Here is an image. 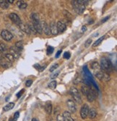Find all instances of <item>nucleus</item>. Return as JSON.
Masks as SVG:
<instances>
[{
  "label": "nucleus",
  "mask_w": 117,
  "mask_h": 121,
  "mask_svg": "<svg viewBox=\"0 0 117 121\" xmlns=\"http://www.w3.org/2000/svg\"><path fill=\"white\" fill-rule=\"evenodd\" d=\"M86 30H87V27H86L85 26H83L82 27L81 31H82V33H84V32H85V31H86Z\"/></svg>",
  "instance_id": "obj_42"
},
{
  "label": "nucleus",
  "mask_w": 117,
  "mask_h": 121,
  "mask_svg": "<svg viewBox=\"0 0 117 121\" xmlns=\"http://www.w3.org/2000/svg\"><path fill=\"white\" fill-rule=\"evenodd\" d=\"M31 20H33V23H40V17L37 13H32L30 15Z\"/></svg>",
  "instance_id": "obj_20"
},
{
  "label": "nucleus",
  "mask_w": 117,
  "mask_h": 121,
  "mask_svg": "<svg viewBox=\"0 0 117 121\" xmlns=\"http://www.w3.org/2000/svg\"><path fill=\"white\" fill-rule=\"evenodd\" d=\"M24 91H25V90H24V89H23L22 91H19V92L17 94V96L18 98H19V97H20V96H21V95H22V94H23V93L24 92Z\"/></svg>",
  "instance_id": "obj_39"
},
{
  "label": "nucleus",
  "mask_w": 117,
  "mask_h": 121,
  "mask_svg": "<svg viewBox=\"0 0 117 121\" xmlns=\"http://www.w3.org/2000/svg\"><path fill=\"white\" fill-rule=\"evenodd\" d=\"M92 43V39H88V40H86V41L85 42V47H89V46L90 45V43Z\"/></svg>",
  "instance_id": "obj_33"
},
{
  "label": "nucleus",
  "mask_w": 117,
  "mask_h": 121,
  "mask_svg": "<svg viewBox=\"0 0 117 121\" xmlns=\"http://www.w3.org/2000/svg\"><path fill=\"white\" fill-rule=\"evenodd\" d=\"M56 121H64L62 115H59L56 117Z\"/></svg>",
  "instance_id": "obj_38"
},
{
  "label": "nucleus",
  "mask_w": 117,
  "mask_h": 121,
  "mask_svg": "<svg viewBox=\"0 0 117 121\" xmlns=\"http://www.w3.org/2000/svg\"><path fill=\"white\" fill-rule=\"evenodd\" d=\"M17 6L19 7L20 9H25L28 7L27 3H25L24 1H17Z\"/></svg>",
  "instance_id": "obj_25"
},
{
  "label": "nucleus",
  "mask_w": 117,
  "mask_h": 121,
  "mask_svg": "<svg viewBox=\"0 0 117 121\" xmlns=\"http://www.w3.org/2000/svg\"><path fill=\"white\" fill-rule=\"evenodd\" d=\"M15 47L19 52L22 51V50L23 49V47H23V41H17V42L15 43Z\"/></svg>",
  "instance_id": "obj_23"
},
{
  "label": "nucleus",
  "mask_w": 117,
  "mask_h": 121,
  "mask_svg": "<svg viewBox=\"0 0 117 121\" xmlns=\"http://www.w3.org/2000/svg\"><path fill=\"white\" fill-rule=\"evenodd\" d=\"M89 89H90V88H89L88 86H85H85H82L81 87V91H82V93L84 95H85V96H86L87 93L88 92Z\"/></svg>",
  "instance_id": "obj_28"
},
{
  "label": "nucleus",
  "mask_w": 117,
  "mask_h": 121,
  "mask_svg": "<svg viewBox=\"0 0 117 121\" xmlns=\"http://www.w3.org/2000/svg\"><path fill=\"white\" fill-rule=\"evenodd\" d=\"M33 25L34 26V28H35L36 33H38L39 34H43V30H42V28L40 26V23H33Z\"/></svg>",
  "instance_id": "obj_18"
},
{
  "label": "nucleus",
  "mask_w": 117,
  "mask_h": 121,
  "mask_svg": "<svg viewBox=\"0 0 117 121\" xmlns=\"http://www.w3.org/2000/svg\"><path fill=\"white\" fill-rule=\"evenodd\" d=\"M28 27H29V28H30V33H32V34H37L36 31V30H35V28H34V26H33V23H30V24L28 25Z\"/></svg>",
  "instance_id": "obj_30"
},
{
  "label": "nucleus",
  "mask_w": 117,
  "mask_h": 121,
  "mask_svg": "<svg viewBox=\"0 0 117 121\" xmlns=\"http://www.w3.org/2000/svg\"><path fill=\"white\" fill-rule=\"evenodd\" d=\"M100 67L101 70L105 72H111L113 70V65L110 60L106 57H102L101 60Z\"/></svg>",
  "instance_id": "obj_2"
},
{
  "label": "nucleus",
  "mask_w": 117,
  "mask_h": 121,
  "mask_svg": "<svg viewBox=\"0 0 117 121\" xmlns=\"http://www.w3.org/2000/svg\"><path fill=\"white\" fill-rule=\"evenodd\" d=\"M9 54H12L15 59H17L20 57V52L15 47H10L9 49Z\"/></svg>",
  "instance_id": "obj_14"
},
{
  "label": "nucleus",
  "mask_w": 117,
  "mask_h": 121,
  "mask_svg": "<svg viewBox=\"0 0 117 121\" xmlns=\"http://www.w3.org/2000/svg\"><path fill=\"white\" fill-rule=\"evenodd\" d=\"M59 71H56V72L53 73L51 75L50 78H51V79H54V78H56V77L59 75Z\"/></svg>",
  "instance_id": "obj_32"
},
{
  "label": "nucleus",
  "mask_w": 117,
  "mask_h": 121,
  "mask_svg": "<svg viewBox=\"0 0 117 121\" xmlns=\"http://www.w3.org/2000/svg\"><path fill=\"white\" fill-rule=\"evenodd\" d=\"M97 115V111L96 109H94V108H91L90 109H89V112H88V117L90 118V119H93L96 117Z\"/></svg>",
  "instance_id": "obj_19"
},
{
  "label": "nucleus",
  "mask_w": 117,
  "mask_h": 121,
  "mask_svg": "<svg viewBox=\"0 0 117 121\" xmlns=\"http://www.w3.org/2000/svg\"><path fill=\"white\" fill-rule=\"evenodd\" d=\"M9 17L10 18V20H11L15 25H17L18 26L23 23L22 20H21V19L20 18V17L16 13H11V14H9Z\"/></svg>",
  "instance_id": "obj_6"
},
{
  "label": "nucleus",
  "mask_w": 117,
  "mask_h": 121,
  "mask_svg": "<svg viewBox=\"0 0 117 121\" xmlns=\"http://www.w3.org/2000/svg\"><path fill=\"white\" fill-rule=\"evenodd\" d=\"M63 119H64V121H74L73 118L71 116V114L68 111H65V112H64L63 115Z\"/></svg>",
  "instance_id": "obj_16"
},
{
  "label": "nucleus",
  "mask_w": 117,
  "mask_h": 121,
  "mask_svg": "<svg viewBox=\"0 0 117 121\" xmlns=\"http://www.w3.org/2000/svg\"><path fill=\"white\" fill-rule=\"evenodd\" d=\"M54 47H48V48H47V54H52L53 52H54Z\"/></svg>",
  "instance_id": "obj_34"
},
{
  "label": "nucleus",
  "mask_w": 117,
  "mask_h": 121,
  "mask_svg": "<svg viewBox=\"0 0 117 121\" xmlns=\"http://www.w3.org/2000/svg\"><path fill=\"white\" fill-rule=\"evenodd\" d=\"M14 107H15V103H13V102H9V103H8L7 105H5L3 107V110L4 112L9 111V110H11L12 109H13Z\"/></svg>",
  "instance_id": "obj_21"
},
{
  "label": "nucleus",
  "mask_w": 117,
  "mask_h": 121,
  "mask_svg": "<svg viewBox=\"0 0 117 121\" xmlns=\"http://www.w3.org/2000/svg\"><path fill=\"white\" fill-rule=\"evenodd\" d=\"M1 36L6 41H11L13 39V37H14L13 34H12V33L10 32V31H9V30H3L1 32Z\"/></svg>",
  "instance_id": "obj_4"
},
{
  "label": "nucleus",
  "mask_w": 117,
  "mask_h": 121,
  "mask_svg": "<svg viewBox=\"0 0 117 121\" xmlns=\"http://www.w3.org/2000/svg\"><path fill=\"white\" fill-rule=\"evenodd\" d=\"M40 67H41V66H40V65H38V64H36V65H34V68H35L36 70H40Z\"/></svg>",
  "instance_id": "obj_40"
},
{
  "label": "nucleus",
  "mask_w": 117,
  "mask_h": 121,
  "mask_svg": "<svg viewBox=\"0 0 117 121\" xmlns=\"http://www.w3.org/2000/svg\"><path fill=\"white\" fill-rule=\"evenodd\" d=\"M40 26H41L43 33H44V34L47 36H50L51 35V30H50L49 26L46 23L45 21H40Z\"/></svg>",
  "instance_id": "obj_7"
},
{
  "label": "nucleus",
  "mask_w": 117,
  "mask_h": 121,
  "mask_svg": "<svg viewBox=\"0 0 117 121\" xmlns=\"http://www.w3.org/2000/svg\"><path fill=\"white\" fill-rule=\"evenodd\" d=\"M89 107L87 104H85L82 106L80 109V115L82 119H85L88 115V112H89Z\"/></svg>",
  "instance_id": "obj_5"
},
{
  "label": "nucleus",
  "mask_w": 117,
  "mask_h": 121,
  "mask_svg": "<svg viewBox=\"0 0 117 121\" xmlns=\"http://www.w3.org/2000/svg\"><path fill=\"white\" fill-rule=\"evenodd\" d=\"M7 2L8 3H10V4H12L14 2V0H7Z\"/></svg>",
  "instance_id": "obj_45"
},
{
  "label": "nucleus",
  "mask_w": 117,
  "mask_h": 121,
  "mask_svg": "<svg viewBox=\"0 0 117 121\" xmlns=\"http://www.w3.org/2000/svg\"><path fill=\"white\" fill-rule=\"evenodd\" d=\"M59 67V65L58 64H54V65H53L49 69V71L51 72V73H54V70H56V69Z\"/></svg>",
  "instance_id": "obj_31"
},
{
  "label": "nucleus",
  "mask_w": 117,
  "mask_h": 121,
  "mask_svg": "<svg viewBox=\"0 0 117 121\" xmlns=\"http://www.w3.org/2000/svg\"><path fill=\"white\" fill-rule=\"evenodd\" d=\"M56 85H57V83H56V81H52L51 82L49 83L48 87L50 88L51 89H55L56 87Z\"/></svg>",
  "instance_id": "obj_29"
},
{
  "label": "nucleus",
  "mask_w": 117,
  "mask_h": 121,
  "mask_svg": "<svg viewBox=\"0 0 117 121\" xmlns=\"http://www.w3.org/2000/svg\"><path fill=\"white\" fill-rule=\"evenodd\" d=\"M19 27H20V30H22V31H23V32H25V34H31V33H30V28H29V27H28V25L22 23H21V24L19 26Z\"/></svg>",
  "instance_id": "obj_15"
},
{
  "label": "nucleus",
  "mask_w": 117,
  "mask_h": 121,
  "mask_svg": "<svg viewBox=\"0 0 117 121\" xmlns=\"http://www.w3.org/2000/svg\"><path fill=\"white\" fill-rule=\"evenodd\" d=\"M110 18V17L109 16H107V17H105L103 20H102V23H105V22H106V21H107Z\"/></svg>",
  "instance_id": "obj_43"
},
{
  "label": "nucleus",
  "mask_w": 117,
  "mask_h": 121,
  "mask_svg": "<svg viewBox=\"0 0 117 121\" xmlns=\"http://www.w3.org/2000/svg\"><path fill=\"white\" fill-rule=\"evenodd\" d=\"M91 68L93 69L95 74L100 72L101 70H102L101 67H100V65L97 62H93L91 63Z\"/></svg>",
  "instance_id": "obj_12"
},
{
  "label": "nucleus",
  "mask_w": 117,
  "mask_h": 121,
  "mask_svg": "<svg viewBox=\"0 0 117 121\" xmlns=\"http://www.w3.org/2000/svg\"><path fill=\"white\" fill-rule=\"evenodd\" d=\"M19 116H20V112H16L14 115V118H13V120L14 121H17V119L19 118Z\"/></svg>",
  "instance_id": "obj_35"
},
{
  "label": "nucleus",
  "mask_w": 117,
  "mask_h": 121,
  "mask_svg": "<svg viewBox=\"0 0 117 121\" xmlns=\"http://www.w3.org/2000/svg\"><path fill=\"white\" fill-rule=\"evenodd\" d=\"M0 7L4 9H6L9 7V3L7 2V0H0Z\"/></svg>",
  "instance_id": "obj_24"
},
{
  "label": "nucleus",
  "mask_w": 117,
  "mask_h": 121,
  "mask_svg": "<svg viewBox=\"0 0 117 121\" xmlns=\"http://www.w3.org/2000/svg\"><path fill=\"white\" fill-rule=\"evenodd\" d=\"M32 83H33V81H32V80H28L26 81V83H25V85H26L27 87H30L32 85Z\"/></svg>",
  "instance_id": "obj_37"
},
{
  "label": "nucleus",
  "mask_w": 117,
  "mask_h": 121,
  "mask_svg": "<svg viewBox=\"0 0 117 121\" xmlns=\"http://www.w3.org/2000/svg\"><path fill=\"white\" fill-rule=\"evenodd\" d=\"M46 68V65H43V66H41V67H40V70L39 71H40V72H42V71H43L45 68Z\"/></svg>",
  "instance_id": "obj_44"
},
{
  "label": "nucleus",
  "mask_w": 117,
  "mask_h": 121,
  "mask_svg": "<svg viewBox=\"0 0 117 121\" xmlns=\"http://www.w3.org/2000/svg\"><path fill=\"white\" fill-rule=\"evenodd\" d=\"M88 4V1H84V0H74L72 1V4L74 9L76 11L78 14H82L85 10V4Z\"/></svg>",
  "instance_id": "obj_1"
},
{
  "label": "nucleus",
  "mask_w": 117,
  "mask_h": 121,
  "mask_svg": "<svg viewBox=\"0 0 117 121\" xmlns=\"http://www.w3.org/2000/svg\"><path fill=\"white\" fill-rule=\"evenodd\" d=\"M70 94L72 95V96L73 97L74 102L75 101L78 104H81L82 103V98L80 94V92L78 91V90L74 87H71V89L69 90Z\"/></svg>",
  "instance_id": "obj_3"
},
{
  "label": "nucleus",
  "mask_w": 117,
  "mask_h": 121,
  "mask_svg": "<svg viewBox=\"0 0 117 121\" xmlns=\"http://www.w3.org/2000/svg\"><path fill=\"white\" fill-rule=\"evenodd\" d=\"M64 58L65 59H69L70 58V53L68 52H66L64 54Z\"/></svg>",
  "instance_id": "obj_36"
},
{
  "label": "nucleus",
  "mask_w": 117,
  "mask_h": 121,
  "mask_svg": "<svg viewBox=\"0 0 117 121\" xmlns=\"http://www.w3.org/2000/svg\"><path fill=\"white\" fill-rule=\"evenodd\" d=\"M56 26H57V29L59 33H63L64 31H65L67 29V26L63 23V22L59 21L56 23Z\"/></svg>",
  "instance_id": "obj_13"
},
{
  "label": "nucleus",
  "mask_w": 117,
  "mask_h": 121,
  "mask_svg": "<svg viewBox=\"0 0 117 121\" xmlns=\"http://www.w3.org/2000/svg\"><path fill=\"white\" fill-rule=\"evenodd\" d=\"M67 107H68V109H69V110L70 111V112L74 113L76 112V110H77L76 104H75V102H74L73 100L69 99L67 101Z\"/></svg>",
  "instance_id": "obj_8"
},
{
  "label": "nucleus",
  "mask_w": 117,
  "mask_h": 121,
  "mask_svg": "<svg viewBox=\"0 0 117 121\" xmlns=\"http://www.w3.org/2000/svg\"><path fill=\"white\" fill-rule=\"evenodd\" d=\"M7 50H8V49H7V47L5 43H0V52L2 53H5Z\"/></svg>",
  "instance_id": "obj_27"
},
{
  "label": "nucleus",
  "mask_w": 117,
  "mask_h": 121,
  "mask_svg": "<svg viewBox=\"0 0 117 121\" xmlns=\"http://www.w3.org/2000/svg\"><path fill=\"white\" fill-rule=\"evenodd\" d=\"M49 28H50V30H51V34L56 36V35H57L59 34L57 26H56V23H55V22H54V21L51 22V23H50Z\"/></svg>",
  "instance_id": "obj_11"
},
{
  "label": "nucleus",
  "mask_w": 117,
  "mask_h": 121,
  "mask_svg": "<svg viewBox=\"0 0 117 121\" xmlns=\"http://www.w3.org/2000/svg\"><path fill=\"white\" fill-rule=\"evenodd\" d=\"M0 65H1L2 67L4 68H10L12 66V63L8 62L4 58V57L0 56Z\"/></svg>",
  "instance_id": "obj_9"
},
{
  "label": "nucleus",
  "mask_w": 117,
  "mask_h": 121,
  "mask_svg": "<svg viewBox=\"0 0 117 121\" xmlns=\"http://www.w3.org/2000/svg\"><path fill=\"white\" fill-rule=\"evenodd\" d=\"M45 110H46V112L48 114V115H51V112H52V104L51 102L48 101L46 102V104H45Z\"/></svg>",
  "instance_id": "obj_17"
},
{
  "label": "nucleus",
  "mask_w": 117,
  "mask_h": 121,
  "mask_svg": "<svg viewBox=\"0 0 117 121\" xmlns=\"http://www.w3.org/2000/svg\"><path fill=\"white\" fill-rule=\"evenodd\" d=\"M104 36H102V37H101V38H99L98 40H96L95 41L94 43H93V47H98V46H99L101 43H102V41H103V39H104Z\"/></svg>",
  "instance_id": "obj_26"
},
{
  "label": "nucleus",
  "mask_w": 117,
  "mask_h": 121,
  "mask_svg": "<svg viewBox=\"0 0 117 121\" xmlns=\"http://www.w3.org/2000/svg\"><path fill=\"white\" fill-rule=\"evenodd\" d=\"M86 96H87L88 100L90 102H93L95 100V97H96V94H95V91L93 89H90L88 92L86 94Z\"/></svg>",
  "instance_id": "obj_10"
},
{
  "label": "nucleus",
  "mask_w": 117,
  "mask_h": 121,
  "mask_svg": "<svg viewBox=\"0 0 117 121\" xmlns=\"http://www.w3.org/2000/svg\"><path fill=\"white\" fill-rule=\"evenodd\" d=\"M61 54V50H59L58 52H57V53H56V56H55V57L56 58H59V56H60V54Z\"/></svg>",
  "instance_id": "obj_41"
},
{
  "label": "nucleus",
  "mask_w": 117,
  "mask_h": 121,
  "mask_svg": "<svg viewBox=\"0 0 117 121\" xmlns=\"http://www.w3.org/2000/svg\"><path fill=\"white\" fill-rule=\"evenodd\" d=\"M31 121H39V120H38L37 118H36V117H35V118H33V119H32V120H31Z\"/></svg>",
  "instance_id": "obj_46"
},
{
  "label": "nucleus",
  "mask_w": 117,
  "mask_h": 121,
  "mask_svg": "<svg viewBox=\"0 0 117 121\" xmlns=\"http://www.w3.org/2000/svg\"><path fill=\"white\" fill-rule=\"evenodd\" d=\"M4 58L8 61V62H13L14 61H15V58H14V57L12 55V54H10L9 53H6L5 54H4Z\"/></svg>",
  "instance_id": "obj_22"
}]
</instances>
